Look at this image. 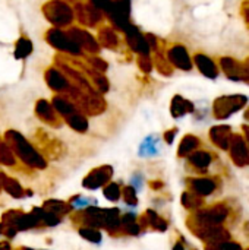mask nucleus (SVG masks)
I'll return each instance as SVG.
<instances>
[{
  "mask_svg": "<svg viewBox=\"0 0 249 250\" xmlns=\"http://www.w3.org/2000/svg\"><path fill=\"white\" fill-rule=\"evenodd\" d=\"M244 16H245V21L248 22L249 25V4H247V6L244 7Z\"/></svg>",
  "mask_w": 249,
  "mask_h": 250,
  "instance_id": "nucleus-36",
  "label": "nucleus"
},
{
  "mask_svg": "<svg viewBox=\"0 0 249 250\" xmlns=\"http://www.w3.org/2000/svg\"><path fill=\"white\" fill-rule=\"evenodd\" d=\"M103 192H104V196L112 202H116V201H119L122 198V189H120V186L117 183H110L109 182Z\"/></svg>",
  "mask_w": 249,
  "mask_h": 250,
  "instance_id": "nucleus-26",
  "label": "nucleus"
},
{
  "mask_svg": "<svg viewBox=\"0 0 249 250\" xmlns=\"http://www.w3.org/2000/svg\"><path fill=\"white\" fill-rule=\"evenodd\" d=\"M232 155H233V160L241 164L248 163V149L241 136H235V139L232 141Z\"/></svg>",
  "mask_w": 249,
  "mask_h": 250,
  "instance_id": "nucleus-18",
  "label": "nucleus"
},
{
  "mask_svg": "<svg viewBox=\"0 0 249 250\" xmlns=\"http://www.w3.org/2000/svg\"><path fill=\"white\" fill-rule=\"evenodd\" d=\"M245 69H247V72H248V76H249V59H248V62L245 63Z\"/></svg>",
  "mask_w": 249,
  "mask_h": 250,
  "instance_id": "nucleus-37",
  "label": "nucleus"
},
{
  "mask_svg": "<svg viewBox=\"0 0 249 250\" xmlns=\"http://www.w3.org/2000/svg\"><path fill=\"white\" fill-rule=\"evenodd\" d=\"M167 60L170 64H173L175 67H178L181 70H191L192 69V60H191L186 48L181 44L173 45L167 51Z\"/></svg>",
  "mask_w": 249,
  "mask_h": 250,
  "instance_id": "nucleus-7",
  "label": "nucleus"
},
{
  "mask_svg": "<svg viewBox=\"0 0 249 250\" xmlns=\"http://www.w3.org/2000/svg\"><path fill=\"white\" fill-rule=\"evenodd\" d=\"M220 66L225 70V73L227 75V78H230L232 81H245L249 82V76L245 64L236 62L232 57H223L220 60Z\"/></svg>",
  "mask_w": 249,
  "mask_h": 250,
  "instance_id": "nucleus-8",
  "label": "nucleus"
},
{
  "mask_svg": "<svg viewBox=\"0 0 249 250\" xmlns=\"http://www.w3.org/2000/svg\"><path fill=\"white\" fill-rule=\"evenodd\" d=\"M142 185H144V177H142V174L134 173L132 177H131V186H132L135 190H139V189L142 188Z\"/></svg>",
  "mask_w": 249,
  "mask_h": 250,
  "instance_id": "nucleus-33",
  "label": "nucleus"
},
{
  "mask_svg": "<svg viewBox=\"0 0 249 250\" xmlns=\"http://www.w3.org/2000/svg\"><path fill=\"white\" fill-rule=\"evenodd\" d=\"M0 186H1L6 192H9L12 196H15V198H22V196H25L23 189L21 188V185H19L16 180H12V179L4 177L3 174H0Z\"/></svg>",
  "mask_w": 249,
  "mask_h": 250,
  "instance_id": "nucleus-21",
  "label": "nucleus"
},
{
  "mask_svg": "<svg viewBox=\"0 0 249 250\" xmlns=\"http://www.w3.org/2000/svg\"><path fill=\"white\" fill-rule=\"evenodd\" d=\"M245 117H247V119H248V120H249V108H248V110H247V113H245Z\"/></svg>",
  "mask_w": 249,
  "mask_h": 250,
  "instance_id": "nucleus-38",
  "label": "nucleus"
},
{
  "mask_svg": "<svg viewBox=\"0 0 249 250\" xmlns=\"http://www.w3.org/2000/svg\"><path fill=\"white\" fill-rule=\"evenodd\" d=\"M160 152V139L156 135L147 136L139 145V157H156Z\"/></svg>",
  "mask_w": 249,
  "mask_h": 250,
  "instance_id": "nucleus-15",
  "label": "nucleus"
},
{
  "mask_svg": "<svg viewBox=\"0 0 249 250\" xmlns=\"http://www.w3.org/2000/svg\"><path fill=\"white\" fill-rule=\"evenodd\" d=\"M45 81L47 85L57 94H65L69 91L70 88V82L69 79L63 75V72H60L57 67H50L45 72Z\"/></svg>",
  "mask_w": 249,
  "mask_h": 250,
  "instance_id": "nucleus-10",
  "label": "nucleus"
},
{
  "mask_svg": "<svg viewBox=\"0 0 249 250\" xmlns=\"http://www.w3.org/2000/svg\"><path fill=\"white\" fill-rule=\"evenodd\" d=\"M45 40L54 48L68 53L70 56H81L84 51L76 44V41L70 37L69 32H65L62 28H51L45 32Z\"/></svg>",
  "mask_w": 249,
  "mask_h": 250,
  "instance_id": "nucleus-3",
  "label": "nucleus"
},
{
  "mask_svg": "<svg viewBox=\"0 0 249 250\" xmlns=\"http://www.w3.org/2000/svg\"><path fill=\"white\" fill-rule=\"evenodd\" d=\"M138 64H139V67L144 70V72H151L153 70V62H151V59L148 57V56H139V60H138Z\"/></svg>",
  "mask_w": 249,
  "mask_h": 250,
  "instance_id": "nucleus-32",
  "label": "nucleus"
},
{
  "mask_svg": "<svg viewBox=\"0 0 249 250\" xmlns=\"http://www.w3.org/2000/svg\"><path fill=\"white\" fill-rule=\"evenodd\" d=\"M195 110V105L188 101L186 98H183L182 95H175L172 100V105H170V113L175 119H181L188 113H192Z\"/></svg>",
  "mask_w": 249,
  "mask_h": 250,
  "instance_id": "nucleus-14",
  "label": "nucleus"
},
{
  "mask_svg": "<svg viewBox=\"0 0 249 250\" xmlns=\"http://www.w3.org/2000/svg\"><path fill=\"white\" fill-rule=\"evenodd\" d=\"M79 234L91 243H100V240H101V233L98 231V229L82 227V229H79Z\"/></svg>",
  "mask_w": 249,
  "mask_h": 250,
  "instance_id": "nucleus-27",
  "label": "nucleus"
},
{
  "mask_svg": "<svg viewBox=\"0 0 249 250\" xmlns=\"http://www.w3.org/2000/svg\"><path fill=\"white\" fill-rule=\"evenodd\" d=\"M156 66L158 69V72H161L163 75H170L172 73V64L169 63L167 59L161 57V56H157L156 59Z\"/></svg>",
  "mask_w": 249,
  "mask_h": 250,
  "instance_id": "nucleus-31",
  "label": "nucleus"
},
{
  "mask_svg": "<svg viewBox=\"0 0 249 250\" xmlns=\"http://www.w3.org/2000/svg\"><path fill=\"white\" fill-rule=\"evenodd\" d=\"M35 114L38 116L40 120H43L44 123L50 125V126H57L60 123L59 119V113L54 110L53 104L48 103L47 100H38L35 104Z\"/></svg>",
  "mask_w": 249,
  "mask_h": 250,
  "instance_id": "nucleus-11",
  "label": "nucleus"
},
{
  "mask_svg": "<svg viewBox=\"0 0 249 250\" xmlns=\"http://www.w3.org/2000/svg\"><path fill=\"white\" fill-rule=\"evenodd\" d=\"M18 250H32V249H26V248H21V249H18Z\"/></svg>",
  "mask_w": 249,
  "mask_h": 250,
  "instance_id": "nucleus-40",
  "label": "nucleus"
},
{
  "mask_svg": "<svg viewBox=\"0 0 249 250\" xmlns=\"http://www.w3.org/2000/svg\"><path fill=\"white\" fill-rule=\"evenodd\" d=\"M44 209H47V211H50V212L59 215V217H62V215L68 214L72 208H70V205H68V204H65V202H60V201H50V202L45 204Z\"/></svg>",
  "mask_w": 249,
  "mask_h": 250,
  "instance_id": "nucleus-24",
  "label": "nucleus"
},
{
  "mask_svg": "<svg viewBox=\"0 0 249 250\" xmlns=\"http://www.w3.org/2000/svg\"><path fill=\"white\" fill-rule=\"evenodd\" d=\"M68 1H78V0H68Z\"/></svg>",
  "mask_w": 249,
  "mask_h": 250,
  "instance_id": "nucleus-41",
  "label": "nucleus"
},
{
  "mask_svg": "<svg viewBox=\"0 0 249 250\" xmlns=\"http://www.w3.org/2000/svg\"><path fill=\"white\" fill-rule=\"evenodd\" d=\"M65 120L76 132H87V129H88V120H87V117L84 114L76 113V111L72 113V114H69V116H66Z\"/></svg>",
  "mask_w": 249,
  "mask_h": 250,
  "instance_id": "nucleus-20",
  "label": "nucleus"
},
{
  "mask_svg": "<svg viewBox=\"0 0 249 250\" xmlns=\"http://www.w3.org/2000/svg\"><path fill=\"white\" fill-rule=\"evenodd\" d=\"M103 12L97 10L92 4H79L76 7V15H78V21L82 25H97L103 15Z\"/></svg>",
  "mask_w": 249,
  "mask_h": 250,
  "instance_id": "nucleus-12",
  "label": "nucleus"
},
{
  "mask_svg": "<svg viewBox=\"0 0 249 250\" xmlns=\"http://www.w3.org/2000/svg\"><path fill=\"white\" fill-rule=\"evenodd\" d=\"M178 133V129H173V130H169V132H166L164 133V139H166V142L167 144H172L173 142V139H175V135Z\"/></svg>",
  "mask_w": 249,
  "mask_h": 250,
  "instance_id": "nucleus-34",
  "label": "nucleus"
},
{
  "mask_svg": "<svg viewBox=\"0 0 249 250\" xmlns=\"http://www.w3.org/2000/svg\"><path fill=\"white\" fill-rule=\"evenodd\" d=\"M4 141L9 145V148L12 149V152L21 161H23L26 166L34 167V168H44L45 167L44 158L34 149V146L21 133H18L15 130H7L4 133Z\"/></svg>",
  "mask_w": 249,
  "mask_h": 250,
  "instance_id": "nucleus-1",
  "label": "nucleus"
},
{
  "mask_svg": "<svg viewBox=\"0 0 249 250\" xmlns=\"http://www.w3.org/2000/svg\"><path fill=\"white\" fill-rule=\"evenodd\" d=\"M198 138L192 136V135H188L182 139L181 142V146H179V155L183 157V155H188L189 152H192L197 146H198Z\"/></svg>",
  "mask_w": 249,
  "mask_h": 250,
  "instance_id": "nucleus-23",
  "label": "nucleus"
},
{
  "mask_svg": "<svg viewBox=\"0 0 249 250\" xmlns=\"http://www.w3.org/2000/svg\"><path fill=\"white\" fill-rule=\"evenodd\" d=\"M45 18L54 25V28L69 26L75 19V10L65 0H51L44 6Z\"/></svg>",
  "mask_w": 249,
  "mask_h": 250,
  "instance_id": "nucleus-2",
  "label": "nucleus"
},
{
  "mask_svg": "<svg viewBox=\"0 0 249 250\" xmlns=\"http://www.w3.org/2000/svg\"><path fill=\"white\" fill-rule=\"evenodd\" d=\"M70 37L76 41V44L81 47L82 51H88V53H95L100 48L98 41L95 40V37H92L90 32H87L85 29L81 28H72L69 31Z\"/></svg>",
  "mask_w": 249,
  "mask_h": 250,
  "instance_id": "nucleus-9",
  "label": "nucleus"
},
{
  "mask_svg": "<svg viewBox=\"0 0 249 250\" xmlns=\"http://www.w3.org/2000/svg\"><path fill=\"white\" fill-rule=\"evenodd\" d=\"M211 138L214 144H217L222 148H227L230 142V127L227 126H217L211 129Z\"/></svg>",
  "mask_w": 249,
  "mask_h": 250,
  "instance_id": "nucleus-19",
  "label": "nucleus"
},
{
  "mask_svg": "<svg viewBox=\"0 0 249 250\" xmlns=\"http://www.w3.org/2000/svg\"><path fill=\"white\" fill-rule=\"evenodd\" d=\"M245 132H247V136H248L249 139V127H245Z\"/></svg>",
  "mask_w": 249,
  "mask_h": 250,
  "instance_id": "nucleus-39",
  "label": "nucleus"
},
{
  "mask_svg": "<svg viewBox=\"0 0 249 250\" xmlns=\"http://www.w3.org/2000/svg\"><path fill=\"white\" fill-rule=\"evenodd\" d=\"M98 44L107 48H114L119 44V37L116 31L110 26H104L98 32Z\"/></svg>",
  "mask_w": 249,
  "mask_h": 250,
  "instance_id": "nucleus-17",
  "label": "nucleus"
},
{
  "mask_svg": "<svg viewBox=\"0 0 249 250\" xmlns=\"http://www.w3.org/2000/svg\"><path fill=\"white\" fill-rule=\"evenodd\" d=\"M0 250H12L10 243H9L7 240H1V242H0Z\"/></svg>",
  "mask_w": 249,
  "mask_h": 250,
  "instance_id": "nucleus-35",
  "label": "nucleus"
},
{
  "mask_svg": "<svg viewBox=\"0 0 249 250\" xmlns=\"http://www.w3.org/2000/svg\"><path fill=\"white\" fill-rule=\"evenodd\" d=\"M0 163H3L6 166H15V163H16L15 154L12 152V149L9 148L6 141H1V138H0Z\"/></svg>",
  "mask_w": 249,
  "mask_h": 250,
  "instance_id": "nucleus-25",
  "label": "nucleus"
},
{
  "mask_svg": "<svg viewBox=\"0 0 249 250\" xmlns=\"http://www.w3.org/2000/svg\"><path fill=\"white\" fill-rule=\"evenodd\" d=\"M112 176H113L112 167H110V166H101V167H98V168H94V170L84 179L82 185H84V188L94 190V189H98V188L107 185V183L110 182Z\"/></svg>",
  "mask_w": 249,
  "mask_h": 250,
  "instance_id": "nucleus-6",
  "label": "nucleus"
},
{
  "mask_svg": "<svg viewBox=\"0 0 249 250\" xmlns=\"http://www.w3.org/2000/svg\"><path fill=\"white\" fill-rule=\"evenodd\" d=\"M248 103V98L245 95H225L214 101V116L217 119H227L233 113L239 111L242 107H245Z\"/></svg>",
  "mask_w": 249,
  "mask_h": 250,
  "instance_id": "nucleus-4",
  "label": "nucleus"
},
{
  "mask_svg": "<svg viewBox=\"0 0 249 250\" xmlns=\"http://www.w3.org/2000/svg\"><path fill=\"white\" fill-rule=\"evenodd\" d=\"M122 198L126 205L129 207H136L138 205V198H136V190L132 186H128L122 190Z\"/></svg>",
  "mask_w": 249,
  "mask_h": 250,
  "instance_id": "nucleus-29",
  "label": "nucleus"
},
{
  "mask_svg": "<svg viewBox=\"0 0 249 250\" xmlns=\"http://www.w3.org/2000/svg\"><path fill=\"white\" fill-rule=\"evenodd\" d=\"M189 160H191V163H192L194 166H197V167H207V166L210 164V161H211V157H210V154L200 151V152H195Z\"/></svg>",
  "mask_w": 249,
  "mask_h": 250,
  "instance_id": "nucleus-28",
  "label": "nucleus"
},
{
  "mask_svg": "<svg viewBox=\"0 0 249 250\" xmlns=\"http://www.w3.org/2000/svg\"><path fill=\"white\" fill-rule=\"evenodd\" d=\"M125 35H126V41H128V45L131 50H134L135 53H138L139 56H148L151 48H150V44H148V40L145 35H142L139 32V29L136 26H134L132 23L123 31Z\"/></svg>",
  "mask_w": 249,
  "mask_h": 250,
  "instance_id": "nucleus-5",
  "label": "nucleus"
},
{
  "mask_svg": "<svg viewBox=\"0 0 249 250\" xmlns=\"http://www.w3.org/2000/svg\"><path fill=\"white\" fill-rule=\"evenodd\" d=\"M31 53H32V42H31L29 38H26L25 35L21 37V38L16 41V44H15V57H16L18 60H21V59L28 57Z\"/></svg>",
  "mask_w": 249,
  "mask_h": 250,
  "instance_id": "nucleus-22",
  "label": "nucleus"
},
{
  "mask_svg": "<svg viewBox=\"0 0 249 250\" xmlns=\"http://www.w3.org/2000/svg\"><path fill=\"white\" fill-rule=\"evenodd\" d=\"M194 60H195L197 67L200 69V72H201L204 76H207V78H210V79H216V78H217L219 69H217L216 63H214L208 56L198 53V54H195Z\"/></svg>",
  "mask_w": 249,
  "mask_h": 250,
  "instance_id": "nucleus-13",
  "label": "nucleus"
},
{
  "mask_svg": "<svg viewBox=\"0 0 249 250\" xmlns=\"http://www.w3.org/2000/svg\"><path fill=\"white\" fill-rule=\"evenodd\" d=\"M51 104H53L54 110H56L59 114H62L63 117H66V116H69V114H72V113H75V111H76L75 103L69 101L63 94H57V95H54V97H53V100H51Z\"/></svg>",
  "mask_w": 249,
  "mask_h": 250,
  "instance_id": "nucleus-16",
  "label": "nucleus"
},
{
  "mask_svg": "<svg viewBox=\"0 0 249 250\" xmlns=\"http://www.w3.org/2000/svg\"><path fill=\"white\" fill-rule=\"evenodd\" d=\"M92 204H95L94 199L87 198V196H75L73 199H70V208H88Z\"/></svg>",
  "mask_w": 249,
  "mask_h": 250,
  "instance_id": "nucleus-30",
  "label": "nucleus"
}]
</instances>
